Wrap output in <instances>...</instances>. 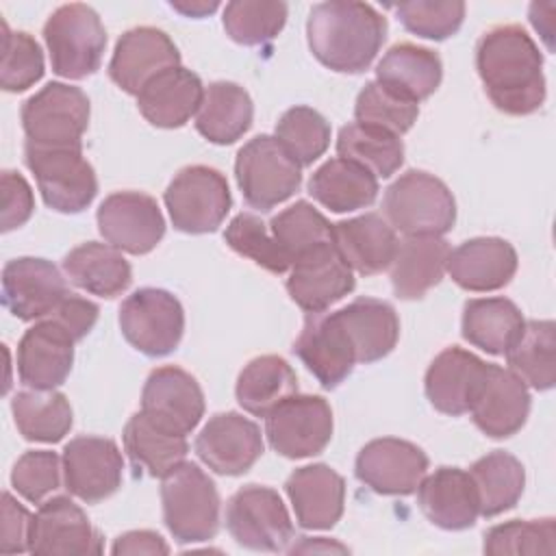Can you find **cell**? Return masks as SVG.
Here are the masks:
<instances>
[{
  "label": "cell",
  "mask_w": 556,
  "mask_h": 556,
  "mask_svg": "<svg viewBox=\"0 0 556 556\" xmlns=\"http://www.w3.org/2000/svg\"><path fill=\"white\" fill-rule=\"evenodd\" d=\"M476 70L489 100L506 115H530L545 102L543 56L519 24L493 26L478 39Z\"/></svg>",
  "instance_id": "6da1fadb"
},
{
  "label": "cell",
  "mask_w": 556,
  "mask_h": 556,
  "mask_svg": "<svg viewBox=\"0 0 556 556\" xmlns=\"http://www.w3.org/2000/svg\"><path fill=\"white\" fill-rule=\"evenodd\" d=\"M384 37L387 20L367 2H319L306 20V39L313 56L341 74L367 70Z\"/></svg>",
  "instance_id": "7a4b0ae2"
},
{
  "label": "cell",
  "mask_w": 556,
  "mask_h": 556,
  "mask_svg": "<svg viewBox=\"0 0 556 556\" xmlns=\"http://www.w3.org/2000/svg\"><path fill=\"white\" fill-rule=\"evenodd\" d=\"M163 521L178 543H202L219 530V493L195 465L182 460L161 478Z\"/></svg>",
  "instance_id": "3957f363"
},
{
  "label": "cell",
  "mask_w": 556,
  "mask_h": 556,
  "mask_svg": "<svg viewBox=\"0 0 556 556\" xmlns=\"http://www.w3.org/2000/svg\"><path fill=\"white\" fill-rule=\"evenodd\" d=\"M387 222L406 237H441L456 222V202L452 191L437 176L408 169L393 180L382 200Z\"/></svg>",
  "instance_id": "277c9868"
},
{
  "label": "cell",
  "mask_w": 556,
  "mask_h": 556,
  "mask_svg": "<svg viewBox=\"0 0 556 556\" xmlns=\"http://www.w3.org/2000/svg\"><path fill=\"white\" fill-rule=\"evenodd\" d=\"M52 72L67 80H80L100 70L106 48V30L98 13L72 2L59 7L43 26Z\"/></svg>",
  "instance_id": "5b68a950"
},
{
  "label": "cell",
  "mask_w": 556,
  "mask_h": 556,
  "mask_svg": "<svg viewBox=\"0 0 556 556\" xmlns=\"http://www.w3.org/2000/svg\"><path fill=\"white\" fill-rule=\"evenodd\" d=\"M89 126V98L67 83H48L22 104L26 143L41 148H83Z\"/></svg>",
  "instance_id": "8992f818"
},
{
  "label": "cell",
  "mask_w": 556,
  "mask_h": 556,
  "mask_svg": "<svg viewBox=\"0 0 556 556\" xmlns=\"http://www.w3.org/2000/svg\"><path fill=\"white\" fill-rule=\"evenodd\" d=\"M24 161L35 176L46 206L52 211L80 213L93 202L98 178L91 163L83 156V148H41L26 143Z\"/></svg>",
  "instance_id": "52a82bcc"
},
{
  "label": "cell",
  "mask_w": 556,
  "mask_h": 556,
  "mask_svg": "<svg viewBox=\"0 0 556 556\" xmlns=\"http://www.w3.org/2000/svg\"><path fill=\"white\" fill-rule=\"evenodd\" d=\"M163 200L174 228L187 235L217 230L232 206L224 174L208 165L182 167L167 185Z\"/></svg>",
  "instance_id": "ba28073f"
},
{
  "label": "cell",
  "mask_w": 556,
  "mask_h": 556,
  "mask_svg": "<svg viewBox=\"0 0 556 556\" xmlns=\"http://www.w3.org/2000/svg\"><path fill=\"white\" fill-rule=\"evenodd\" d=\"M235 176L243 200L254 208L269 211L300 189L302 167L276 137L258 135L237 152Z\"/></svg>",
  "instance_id": "9c48e42d"
},
{
  "label": "cell",
  "mask_w": 556,
  "mask_h": 556,
  "mask_svg": "<svg viewBox=\"0 0 556 556\" xmlns=\"http://www.w3.org/2000/svg\"><path fill=\"white\" fill-rule=\"evenodd\" d=\"M119 330L137 352L167 356L182 339L185 311L169 291L143 287L122 302Z\"/></svg>",
  "instance_id": "30bf717a"
},
{
  "label": "cell",
  "mask_w": 556,
  "mask_h": 556,
  "mask_svg": "<svg viewBox=\"0 0 556 556\" xmlns=\"http://www.w3.org/2000/svg\"><path fill=\"white\" fill-rule=\"evenodd\" d=\"M230 536L254 552H280L293 539L291 517L280 495L261 484L241 486L226 504Z\"/></svg>",
  "instance_id": "8fae6325"
},
{
  "label": "cell",
  "mask_w": 556,
  "mask_h": 556,
  "mask_svg": "<svg viewBox=\"0 0 556 556\" xmlns=\"http://www.w3.org/2000/svg\"><path fill=\"white\" fill-rule=\"evenodd\" d=\"M265 434L285 458H308L332 439V410L321 395H291L265 417Z\"/></svg>",
  "instance_id": "7c38bea8"
},
{
  "label": "cell",
  "mask_w": 556,
  "mask_h": 556,
  "mask_svg": "<svg viewBox=\"0 0 556 556\" xmlns=\"http://www.w3.org/2000/svg\"><path fill=\"white\" fill-rule=\"evenodd\" d=\"M96 222L106 243L137 256L154 250L165 235V219L156 200L141 191L106 195Z\"/></svg>",
  "instance_id": "4fadbf2b"
},
{
  "label": "cell",
  "mask_w": 556,
  "mask_h": 556,
  "mask_svg": "<svg viewBox=\"0 0 556 556\" xmlns=\"http://www.w3.org/2000/svg\"><path fill=\"white\" fill-rule=\"evenodd\" d=\"M61 460L67 491L85 504H98L122 486L124 458L113 439L76 437Z\"/></svg>",
  "instance_id": "5bb4252c"
},
{
  "label": "cell",
  "mask_w": 556,
  "mask_h": 556,
  "mask_svg": "<svg viewBox=\"0 0 556 556\" xmlns=\"http://www.w3.org/2000/svg\"><path fill=\"white\" fill-rule=\"evenodd\" d=\"M356 478L380 495H410L428 471V456L410 441L382 437L369 441L356 456Z\"/></svg>",
  "instance_id": "9a60e30c"
},
{
  "label": "cell",
  "mask_w": 556,
  "mask_h": 556,
  "mask_svg": "<svg viewBox=\"0 0 556 556\" xmlns=\"http://www.w3.org/2000/svg\"><path fill=\"white\" fill-rule=\"evenodd\" d=\"M67 295L65 278L46 258L20 256L2 269V302L22 321L46 319Z\"/></svg>",
  "instance_id": "2e32d148"
},
{
  "label": "cell",
  "mask_w": 556,
  "mask_h": 556,
  "mask_svg": "<svg viewBox=\"0 0 556 556\" xmlns=\"http://www.w3.org/2000/svg\"><path fill=\"white\" fill-rule=\"evenodd\" d=\"M354 285V271L332 241L295 258L287 278L291 300L306 313H324L343 300Z\"/></svg>",
  "instance_id": "e0dca14e"
},
{
  "label": "cell",
  "mask_w": 556,
  "mask_h": 556,
  "mask_svg": "<svg viewBox=\"0 0 556 556\" xmlns=\"http://www.w3.org/2000/svg\"><path fill=\"white\" fill-rule=\"evenodd\" d=\"M178 65L180 52L167 33L154 26H137L117 39L109 76L119 89L137 96L152 78Z\"/></svg>",
  "instance_id": "ac0fdd59"
},
{
  "label": "cell",
  "mask_w": 556,
  "mask_h": 556,
  "mask_svg": "<svg viewBox=\"0 0 556 556\" xmlns=\"http://www.w3.org/2000/svg\"><path fill=\"white\" fill-rule=\"evenodd\" d=\"M28 552L37 556L102 554V536L78 504L59 495L39 504Z\"/></svg>",
  "instance_id": "d6986e66"
},
{
  "label": "cell",
  "mask_w": 556,
  "mask_h": 556,
  "mask_svg": "<svg viewBox=\"0 0 556 556\" xmlns=\"http://www.w3.org/2000/svg\"><path fill=\"white\" fill-rule=\"evenodd\" d=\"M261 428L239 413L213 415L195 439L198 458L222 476L245 473L263 454Z\"/></svg>",
  "instance_id": "ffe728a7"
},
{
  "label": "cell",
  "mask_w": 556,
  "mask_h": 556,
  "mask_svg": "<svg viewBox=\"0 0 556 556\" xmlns=\"http://www.w3.org/2000/svg\"><path fill=\"white\" fill-rule=\"evenodd\" d=\"M76 339L54 319L30 326L17 343V376L28 389H54L65 382L74 363Z\"/></svg>",
  "instance_id": "44dd1931"
},
{
  "label": "cell",
  "mask_w": 556,
  "mask_h": 556,
  "mask_svg": "<svg viewBox=\"0 0 556 556\" xmlns=\"http://www.w3.org/2000/svg\"><path fill=\"white\" fill-rule=\"evenodd\" d=\"M469 413L478 430L486 437H513L530 415V391L510 369L489 363Z\"/></svg>",
  "instance_id": "7402d4cb"
},
{
  "label": "cell",
  "mask_w": 556,
  "mask_h": 556,
  "mask_svg": "<svg viewBox=\"0 0 556 556\" xmlns=\"http://www.w3.org/2000/svg\"><path fill=\"white\" fill-rule=\"evenodd\" d=\"M293 352L324 389L339 387L356 365L352 343L334 313H306Z\"/></svg>",
  "instance_id": "603a6c76"
},
{
  "label": "cell",
  "mask_w": 556,
  "mask_h": 556,
  "mask_svg": "<svg viewBox=\"0 0 556 556\" xmlns=\"http://www.w3.org/2000/svg\"><path fill=\"white\" fill-rule=\"evenodd\" d=\"M141 410L163 426L189 434L204 415V393L189 371L174 365L156 367L143 384Z\"/></svg>",
  "instance_id": "cb8c5ba5"
},
{
  "label": "cell",
  "mask_w": 556,
  "mask_h": 556,
  "mask_svg": "<svg viewBox=\"0 0 556 556\" xmlns=\"http://www.w3.org/2000/svg\"><path fill=\"white\" fill-rule=\"evenodd\" d=\"M486 367L489 363L458 345L445 348L426 371V397L443 415H465L471 408Z\"/></svg>",
  "instance_id": "d4e9b609"
},
{
  "label": "cell",
  "mask_w": 556,
  "mask_h": 556,
  "mask_svg": "<svg viewBox=\"0 0 556 556\" xmlns=\"http://www.w3.org/2000/svg\"><path fill=\"white\" fill-rule=\"evenodd\" d=\"M285 491L304 530H328L343 515L345 482L324 463L295 469L287 478Z\"/></svg>",
  "instance_id": "484cf974"
},
{
  "label": "cell",
  "mask_w": 556,
  "mask_h": 556,
  "mask_svg": "<svg viewBox=\"0 0 556 556\" xmlns=\"http://www.w3.org/2000/svg\"><path fill=\"white\" fill-rule=\"evenodd\" d=\"M445 271L465 291H497L513 280L517 252L500 237H476L450 250Z\"/></svg>",
  "instance_id": "4316f807"
},
{
  "label": "cell",
  "mask_w": 556,
  "mask_h": 556,
  "mask_svg": "<svg viewBox=\"0 0 556 556\" xmlns=\"http://www.w3.org/2000/svg\"><path fill=\"white\" fill-rule=\"evenodd\" d=\"M417 504L426 519L443 530H467L480 515L473 480L458 467H439L424 476Z\"/></svg>",
  "instance_id": "83f0119b"
},
{
  "label": "cell",
  "mask_w": 556,
  "mask_h": 556,
  "mask_svg": "<svg viewBox=\"0 0 556 556\" xmlns=\"http://www.w3.org/2000/svg\"><path fill=\"white\" fill-rule=\"evenodd\" d=\"M332 243L350 269L363 276L384 271L397 250L395 230L378 213L332 224Z\"/></svg>",
  "instance_id": "f1b7e54d"
},
{
  "label": "cell",
  "mask_w": 556,
  "mask_h": 556,
  "mask_svg": "<svg viewBox=\"0 0 556 556\" xmlns=\"http://www.w3.org/2000/svg\"><path fill=\"white\" fill-rule=\"evenodd\" d=\"M204 87L187 67H172L152 78L139 93V113L156 128H180L202 104Z\"/></svg>",
  "instance_id": "f546056e"
},
{
  "label": "cell",
  "mask_w": 556,
  "mask_h": 556,
  "mask_svg": "<svg viewBox=\"0 0 556 556\" xmlns=\"http://www.w3.org/2000/svg\"><path fill=\"white\" fill-rule=\"evenodd\" d=\"M334 315L352 343L356 363H376L397 343L400 319L389 302L358 298L334 311Z\"/></svg>",
  "instance_id": "4dcf8cb0"
},
{
  "label": "cell",
  "mask_w": 556,
  "mask_h": 556,
  "mask_svg": "<svg viewBox=\"0 0 556 556\" xmlns=\"http://www.w3.org/2000/svg\"><path fill=\"white\" fill-rule=\"evenodd\" d=\"M450 256V243L441 237L421 235L397 241L391 261V285L400 300H419L441 282Z\"/></svg>",
  "instance_id": "1f68e13d"
},
{
  "label": "cell",
  "mask_w": 556,
  "mask_h": 556,
  "mask_svg": "<svg viewBox=\"0 0 556 556\" xmlns=\"http://www.w3.org/2000/svg\"><path fill=\"white\" fill-rule=\"evenodd\" d=\"M124 450L137 469H146L152 478H163L180 465L189 452L187 434H180L148 413H135L124 426Z\"/></svg>",
  "instance_id": "d6a6232c"
},
{
  "label": "cell",
  "mask_w": 556,
  "mask_h": 556,
  "mask_svg": "<svg viewBox=\"0 0 556 556\" xmlns=\"http://www.w3.org/2000/svg\"><path fill=\"white\" fill-rule=\"evenodd\" d=\"M441 78L443 65L439 54L415 43H395L376 65V80L380 85L417 104L437 91Z\"/></svg>",
  "instance_id": "836d02e7"
},
{
  "label": "cell",
  "mask_w": 556,
  "mask_h": 556,
  "mask_svg": "<svg viewBox=\"0 0 556 556\" xmlns=\"http://www.w3.org/2000/svg\"><path fill=\"white\" fill-rule=\"evenodd\" d=\"M252 117L254 104L250 93L237 83L217 80L204 89L195 113V128L211 143L228 146L248 132Z\"/></svg>",
  "instance_id": "e575fe53"
},
{
  "label": "cell",
  "mask_w": 556,
  "mask_h": 556,
  "mask_svg": "<svg viewBox=\"0 0 556 556\" xmlns=\"http://www.w3.org/2000/svg\"><path fill=\"white\" fill-rule=\"evenodd\" d=\"M63 271L72 285L100 298H115L128 289L132 271L122 250L111 243L87 241L63 256Z\"/></svg>",
  "instance_id": "d590c367"
},
{
  "label": "cell",
  "mask_w": 556,
  "mask_h": 556,
  "mask_svg": "<svg viewBox=\"0 0 556 556\" xmlns=\"http://www.w3.org/2000/svg\"><path fill=\"white\" fill-rule=\"evenodd\" d=\"M298 393L293 367L276 354L252 358L239 374L235 395L239 406L256 417H267L276 406Z\"/></svg>",
  "instance_id": "8d00e7d4"
},
{
  "label": "cell",
  "mask_w": 556,
  "mask_h": 556,
  "mask_svg": "<svg viewBox=\"0 0 556 556\" xmlns=\"http://www.w3.org/2000/svg\"><path fill=\"white\" fill-rule=\"evenodd\" d=\"M308 193L321 206L334 213H348L365 208L376 200L378 178L369 169L337 156L313 172Z\"/></svg>",
  "instance_id": "74e56055"
},
{
  "label": "cell",
  "mask_w": 556,
  "mask_h": 556,
  "mask_svg": "<svg viewBox=\"0 0 556 556\" xmlns=\"http://www.w3.org/2000/svg\"><path fill=\"white\" fill-rule=\"evenodd\" d=\"M508 369L536 391H547L556 382V330L549 319H530L504 352Z\"/></svg>",
  "instance_id": "f35d334b"
},
{
  "label": "cell",
  "mask_w": 556,
  "mask_h": 556,
  "mask_svg": "<svg viewBox=\"0 0 556 556\" xmlns=\"http://www.w3.org/2000/svg\"><path fill=\"white\" fill-rule=\"evenodd\" d=\"M526 319L506 298L469 300L463 308V339L486 354H504L521 332Z\"/></svg>",
  "instance_id": "ab89813d"
},
{
  "label": "cell",
  "mask_w": 556,
  "mask_h": 556,
  "mask_svg": "<svg viewBox=\"0 0 556 556\" xmlns=\"http://www.w3.org/2000/svg\"><path fill=\"white\" fill-rule=\"evenodd\" d=\"M482 517H497L510 510L526 484V471L519 458L504 450L489 452L469 467Z\"/></svg>",
  "instance_id": "60d3db41"
},
{
  "label": "cell",
  "mask_w": 556,
  "mask_h": 556,
  "mask_svg": "<svg viewBox=\"0 0 556 556\" xmlns=\"http://www.w3.org/2000/svg\"><path fill=\"white\" fill-rule=\"evenodd\" d=\"M13 421L26 441L56 443L72 428V406L67 397L54 389L20 391L11 400Z\"/></svg>",
  "instance_id": "b9f144b4"
},
{
  "label": "cell",
  "mask_w": 556,
  "mask_h": 556,
  "mask_svg": "<svg viewBox=\"0 0 556 556\" xmlns=\"http://www.w3.org/2000/svg\"><path fill=\"white\" fill-rule=\"evenodd\" d=\"M337 152L341 159L369 169L376 178L393 176L404 163V146L400 137L358 122L339 130Z\"/></svg>",
  "instance_id": "7bdbcfd3"
},
{
  "label": "cell",
  "mask_w": 556,
  "mask_h": 556,
  "mask_svg": "<svg viewBox=\"0 0 556 556\" xmlns=\"http://www.w3.org/2000/svg\"><path fill=\"white\" fill-rule=\"evenodd\" d=\"M269 230L291 265L302 254L332 241V224L306 200H298L269 222Z\"/></svg>",
  "instance_id": "ee69618b"
},
{
  "label": "cell",
  "mask_w": 556,
  "mask_h": 556,
  "mask_svg": "<svg viewBox=\"0 0 556 556\" xmlns=\"http://www.w3.org/2000/svg\"><path fill=\"white\" fill-rule=\"evenodd\" d=\"M276 139L300 165L317 161L330 143V124L311 106H293L285 111L276 124Z\"/></svg>",
  "instance_id": "f6af8a7d"
},
{
  "label": "cell",
  "mask_w": 556,
  "mask_h": 556,
  "mask_svg": "<svg viewBox=\"0 0 556 556\" xmlns=\"http://www.w3.org/2000/svg\"><path fill=\"white\" fill-rule=\"evenodd\" d=\"M224 28L241 46H263L271 41L287 22L285 2L235 0L224 9Z\"/></svg>",
  "instance_id": "bcb514c9"
},
{
  "label": "cell",
  "mask_w": 556,
  "mask_h": 556,
  "mask_svg": "<svg viewBox=\"0 0 556 556\" xmlns=\"http://www.w3.org/2000/svg\"><path fill=\"white\" fill-rule=\"evenodd\" d=\"M417 115H419L417 102L397 96L395 91L387 89L378 80L367 83L356 96V104H354V117L358 124L387 130L395 137L410 130V126L417 122Z\"/></svg>",
  "instance_id": "7dc6e473"
},
{
  "label": "cell",
  "mask_w": 556,
  "mask_h": 556,
  "mask_svg": "<svg viewBox=\"0 0 556 556\" xmlns=\"http://www.w3.org/2000/svg\"><path fill=\"white\" fill-rule=\"evenodd\" d=\"M224 239L237 254L254 261L271 274H285L291 269L289 256L280 250L267 224L252 213H239L232 217L226 226Z\"/></svg>",
  "instance_id": "c3c4849f"
},
{
  "label": "cell",
  "mask_w": 556,
  "mask_h": 556,
  "mask_svg": "<svg viewBox=\"0 0 556 556\" xmlns=\"http://www.w3.org/2000/svg\"><path fill=\"white\" fill-rule=\"evenodd\" d=\"M556 526L552 517L545 519H513L493 526L484 532V552L493 556L502 554H554L556 549Z\"/></svg>",
  "instance_id": "681fc988"
},
{
  "label": "cell",
  "mask_w": 556,
  "mask_h": 556,
  "mask_svg": "<svg viewBox=\"0 0 556 556\" xmlns=\"http://www.w3.org/2000/svg\"><path fill=\"white\" fill-rule=\"evenodd\" d=\"M43 76V52L35 37L24 30H9L2 22L0 87L4 91H26Z\"/></svg>",
  "instance_id": "f907efd6"
},
{
  "label": "cell",
  "mask_w": 556,
  "mask_h": 556,
  "mask_svg": "<svg viewBox=\"0 0 556 556\" xmlns=\"http://www.w3.org/2000/svg\"><path fill=\"white\" fill-rule=\"evenodd\" d=\"M393 9L408 33L434 41L452 37L465 20V2L460 0H413L395 4Z\"/></svg>",
  "instance_id": "816d5d0a"
},
{
  "label": "cell",
  "mask_w": 556,
  "mask_h": 556,
  "mask_svg": "<svg viewBox=\"0 0 556 556\" xmlns=\"http://www.w3.org/2000/svg\"><path fill=\"white\" fill-rule=\"evenodd\" d=\"M63 460L48 450L24 452L11 471L13 489L28 502L41 504L61 484Z\"/></svg>",
  "instance_id": "f5cc1de1"
},
{
  "label": "cell",
  "mask_w": 556,
  "mask_h": 556,
  "mask_svg": "<svg viewBox=\"0 0 556 556\" xmlns=\"http://www.w3.org/2000/svg\"><path fill=\"white\" fill-rule=\"evenodd\" d=\"M35 208L33 189L17 172H2V232L24 226Z\"/></svg>",
  "instance_id": "db71d44e"
},
{
  "label": "cell",
  "mask_w": 556,
  "mask_h": 556,
  "mask_svg": "<svg viewBox=\"0 0 556 556\" xmlns=\"http://www.w3.org/2000/svg\"><path fill=\"white\" fill-rule=\"evenodd\" d=\"M33 517L11 493L2 495V530H0V552L22 554L30 547Z\"/></svg>",
  "instance_id": "11a10c76"
},
{
  "label": "cell",
  "mask_w": 556,
  "mask_h": 556,
  "mask_svg": "<svg viewBox=\"0 0 556 556\" xmlns=\"http://www.w3.org/2000/svg\"><path fill=\"white\" fill-rule=\"evenodd\" d=\"M98 313L100 308L91 300L70 293L48 317L61 324L76 341H80L96 326Z\"/></svg>",
  "instance_id": "9f6ffc18"
},
{
  "label": "cell",
  "mask_w": 556,
  "mask_h": 556,
  "mask_svg": "<svg viewBox=\"0 0 556 556\" xmlns=\"http://www.w3.org/2000/svg\"><path fill=\"white\" fill-rule=\"evenodd\" d=\"M113 554H167L169 547L161 534L152 530H130L115 539Z\"/></svg>",
  "instance_id": "6f0895ef"
},
{
  "label": "cell",
  "mask_w": 556,
  "mask_h": 556,
  "mask_svg": "<svg viewBox=\"0 0 556 556\" xmlns=\"http://www.w3.org/2000/svg\"><path fill=\"white\" fill-rule=\"evenodd\" d=\"M172 9L180 11L182 15H189V17H202L206 13H213L219 4L217 2H169Z\"/></svg>",
  "instance_id": "680465c9"
},
{
  "label": "cell",
  "mask_w": 556,
  "mask_h": 556,
  "mask_svg": "<svg viewBox=\"0 0 556 556\" xmlns=\"http://www.w3.org/2000/svg\"><path fill=\"white\" fill-rule=\"evenodd\" d=\"M317 549H324V552H345L343 545L328 543L324 536H317V539L302 536V545H293L289 552H317Z\"/></svg>",
  "instance_id": "91938a15"
}]
</instances>
